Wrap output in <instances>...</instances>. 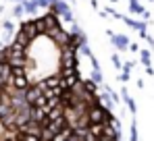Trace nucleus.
I'll list each match as a JSON object with an SVG mask.
<instances>
[{"instance_id":"13","label":"nucleus","mask_w":154,"mask_h":141,"mask_svg":"<svg viewBox=\"0 0 154 141\" xmlns=\"http://www.w3.org/2000/svg\"><path fill=\"white\" fill-rule=\"evenodd\" d=\"M131 141H140V137H137V122L135 120H131Z\"/></svg>"},{"instance_id":"8","label":"nucleus","mask_w":154,"mask_h":141,"mask_svg":"<svg viewBox=\"0 0 154 141\" xmlns=\"http://www.w3.org/2000/svg\"><path fill=\"white\" fill-rule=\"evenodd\" d=\"M33 23H35V29H38V33L46 38V33H48V27H46V21H44V17H40V19H33Z\"/></svg>"},{"instance_id":"17","label":"nucleus","mask_w":154,"mask_h":141,"mask_svg":"<svg viewBox=\"0 0 154 141\" xmlns=\"http://www.w3.org/2000/svg\"><path fill=\"white\" fill-rule=\"evenodd\" d=\"M146 40H148V44H150V48H152V50H154V38H152V35H148Z\"/></svg>"},{"instance_id":"18","label":"nucleus","mask_w":154,"mask_h":141,"mask_svg":"<svg viewBox=\"0 0 154 141\" xmlns=\"http://www.w3.org/2000/svg\"><path fill=\"white\" fill-rule=\"evenodd\" d=\"M4 83H6V81H4V77H0V89L4 87Z\"/></svg>"},{"instance_id":"11","label":"nucleus","mask_w":154,"mask_h":141,"mask_svg":"<svg viewBox=\"0 0 154 141\" xmlns=\"http://www.w3.org/2000/svg\"><path fill=\"white\" fill-rule=\"evenodd\" d=\"M140 58H142V62L146 64V69L152 67V62H150V50H140Z\"/></svg>"},{"instance_id":"7","label":"nucleus","mask_w":154,"mask_h":141,"mask_svg":"<svg viewBox=\"0 0 154 141\" xmlns=\"http://www.w3.org/2000/svg\"><path fill=\"white\" fill-rule=\"evenodd\" d=\"M100 104H102L106 110H112V106H115V100H112V95H110V92H106V94L100 95Z\"/></svg>"},{"instance_id":"3","label":"nucleus","mask_w":154,"mask_h":141,"mask_svg":"<svg viewBox=\"0 0 154 141\" xmlns=\"http://www.w3.org/2000/svg\"><path fill=\"white\" fill-rule=\"evenodd\" d=\"M44 21H46V27H48V33H50L52 29L60 27V21H58V15H54V13H46V15H44ZM48 33H46V35H48Z\"/></svg>"},{"instance_id":"6","label":"nucleus","mask_w":154,"mask_h":141,"mask_svg":"<svg viewBox=\"0 0 154 141\" xmlns=\"http://www.w3.org/2000/svg\"><path fill=\"white\" fill-rule=\"evenodd\" d=\"M121 95H123V102L127 104V108L131 110V114H135V112H137V106H135V102L129 98V94H127V89H125V87L121 89Z\"/></svg>"},{"instance_id":"19","label":"nucleus","mask_w":154,"mask_h":141,"mask_svg":"<svg viewBox=\"0 0 154 141\" xmlns=\"http://www.w3.org/2000/svg\"><path fill=\"white\" fill-rule=\"evenodd\" d=\"M150 2H152V0H150Z\"/></svg>"},{"instance_id":"1","label":"nucleus","mask_w":154,"mask_h":141,"mask_svg":"<svg viewBox=\"0 0 154 141\" xmlns=\"http://www.w3.org/2000/svg\"><path fill=\"white\" fill-rule=\"evenodd\" d=\"M23 95H25V102L29 104V106H35V102L44 95V92H42V87H40V85H38V81H35V83H31V85L27 87V92Z\"/></svg>"},{"instance_id":"10","label":"nucleus","mask_w":154,"mask_h":141,"mask_svg":"<svg viewBox=\"0 0 154 141\" xmlns=\"http://www.w3.org/2000/svg\"><path fill=\"white\" fill-rule=\"evenodd\" d=\"M90 79H92L96 85H102V83H104V75L100 73V69H98V70H92V77H90Z\"/></svg>"},{"instance_id":"2","label":"nucleus","mask_w":154,"mask_h":141,"mask_svg":"<svg viewBox=\"0 0 154 141\" xmlns=\"http://www.w3.org/2000/svg\"><path fill=\"white\" fill-rule=\"evenodd\" d=\"M19 33L25 35L27 40H31V42H35V40L40 38V33H38V29H35V23H33V21H23L21 27H19Z\"/></svg>"},{"instance_id":"5","label":"nucleus","mask_w":154,"mask_h":141,"mask_svg":"<svg viewBox=\"0 0 154 141\" xmlns=\"http://www.w3.org/2000/svg\"><path fill=\"white\" fill-rule=\"evenodd\" d=\"M88 129H90V133H92L96 139H100V137L104 135V129H106V124H104V122H92Z\"/></svg>"},{"instance_id":"15","label":"nucleus","mask_w":154,"mask_h":141,"mask_svg":"<svg viewBox=\"0 0 154 141\" xmlns=\"http://www.w3.org/2000/svg\"><path fill=\"white\" fill-rule=\"evenodd\" d=\"M119 79H121V83H127L129 79H131V73H125V70H123V73L119 75Z\"/></svg>"},{"instance_id":"12","label":"nucleus","mask_w":154,"mask_h":141,"mask_svg":"<svg viewBox=\"0 0 154 141\" xmlns=\"http://www.w3.org/2000/svg\"><path fill=\"white\" fill-rule=\"evenodd\" d=\"M110 60H112V64H115V69H117V70L123 69V62H121V58H119V54H117V52L110 56Z\"/></svg>"},{"instance_id":"16","label":"nucleus","mask_w":154,"mask_h":141,"mask_svg":"<svg viewBox=\"0 0 154 141\" xmlns=\"http://www.w3.org/2000/svg\"><path fill=\"white\" fill-rule=\"evenodd\" d=\"M129 52H140V46L137 44H129Z\"/></svg>"},{"instance_id":"14","label":"nucleus","mask_w":154,"mask_h":141,"mask_svg":"<svg viewBox=\"0 0 154 141\" xmlns=\"http://www.w3.org/2000/svg\"><path fill=\"white\" fill-rule=\"evenodd\" d=\"M133 67H135V62H133V60H129V62H123V70H125V73H131V69H133Z\"/></svg>"},{"instance_id":"9","label":"nucleus","mask_w":154,"mask_h":141,"mask_svg":"<svg viewBox=\"0 0 154 141\" xmlns=\"http://www.w3.org/2000/svg\"><path fill=\"white\" fill-rule=\"evenodd\" d=\"M129 13H133V15H144L146 10H144V6H142L137 0H131V2H129Z\"/></svg>"},{"instance_id":"4","label":"nucleus","mask_w":154,"mask_h":141,"mask_svg":"<svg viewBox=\"0 0 154 141\" xmlns=\"http://www.w3.org/2000/svg\"><path fill=\"white\" fill-rule=\"evenodd\" d=\"M110 42H112V46L119 48V50H127L129 48L127 35H110Z\"/></svg>"}]
</instances>
